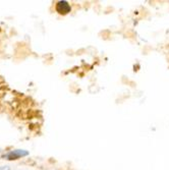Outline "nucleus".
<instances>
[{
	"mask_svg": "<svg viewBox=\"0 0 169 170\" xmlns=\"http://www.w3.org/2000/svg\"><path fill=\"white\" fill-rule=\"evenodd\" d=\"M55 9L59 14H63V16H65V14H67L71 11V6L67 1L61 0V1H58L55 4Z\"/></svg>",
	"mask_w": 169,
	"mask_h": 170,
	"instance_id": "f257e3e1",
	"label": "nucleus"
},
{
	"mask_svg": "<svg viewBox=\"0 0 169 170\" xmlns=\"http://www.w3.org/2000/svg\"><path fill=\"white\" fill-rule=\"evenodd\" d=\"M28 155H29V152L26 150H13V151H10L9 153H7L5 155V157L8 160H16L22 157L28 156Z\"/></svg>",
	"mask_w": 169,
	"mask_h": 170,
	"instance_id": "f03ea898",
	"label": "nucleus"
}]
</instances>
